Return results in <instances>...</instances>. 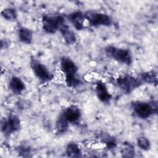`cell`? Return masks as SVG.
<instances>
[{"instance_id": "obj_23", "label": "cell", "mask_w": 158, "mask_h": 158, "mask_svg": "<svg viewBox=\"0 0 158 158\" xmlns=\"http://www.w3.org/2000/svg\"><path fill=\"white\" fill-rule=\"evenodd\" d=\"M18 149H19V153L20 154V155L23 154V156H24V157L30 156L29 154L31 152L30 149L27 146H20V147H19V148Z\"/></svg>"}, {"instance_id": "obj_10", "label": "cell", "mask_w": 158, "mask_h": 158, "mask_svg": "<svg viewBox=\"0 0 158 158\" xmlns=\"http://www.w3.org/2000/svg\"><path fill=\"white\" fill-rule=\"evenodd\" d=\"M60 114L69 124L77 123L81 117V112L80 107L73 104L65 108Z\"/></svg>"}, {"instance_id": "obj_1", "label": "cell", "mask_w": 158, "mask_h": 158, "mask_svg": "<svg viewBox=\"0 0 158 158\" xmlns=\"http://www.w3.org/2000/svg\"><path fill=\"white\" fill-rule=\"evenodd\" d=\"M131 108L138 118L147 119L157 114V104L156 101H144L136 100L131 102Z\"/></svg>"}, {"instance_id": "obj_3", "label": "cell", "mask_w": 158, "mask_h": 158, "mask_svg": "<svg viewBox=\"0 0 158 158\" xmlns=\"http://www.w3.org/2000/svg\"><path fill=\"white\" fill-rule=\"evenodd\" d=\"M65 23V18L60 14H46L41 17L42 28L48 34L52 35L59 31L61 27Z\"/></svg>"}, {"instance_id": "obj_8", "label": "cell", "mask_w": 158, "mask_h": 158, "mask_svg": "<svg viewBox=\"0 0 158 158\" xmlns=\"http://www.w3.org/2000/svg\"><path fill=\"white\" fill-rule=\"evenodd\" d=\"M59 67L65 77L77 75L78 67L76 63L69 57L63 56L60 59Z\"/></svg>"}, {"instance_id": "obj_21", "label": "cell", "mask_w": 158, "mask_h": 158, "mask_svg": "<svg viewBox=\"0 0 158 158\" xmlns=\"http://www.w3.org/2000/svg\"><path fill=\"white\" fill-rule=\"evenodd\" d=\"M65 82L67 86L71 88H75L81 84V81L77 75L65 77Z\"/></svg>"}, {"instance_id": "obj_9", "label": "cell", "mask_w": 158, "mask_h": 158, "mask_svg": "<svg viewBox=\"0 0 158 158\" xmlns=\"http://www.w3.org/2000/svg\"><path fill=\"white\" fill-rule=\"evenodd\" d=\"M95 93L98 99L103 104H109L112 95L109 92L106 84L102 80H98L95 83Z\"/></svg>"}, {"instance_id": "obj_17", "label": "cell", "mask_w": 158, "mask_h": 158, "mask_svg": "<svg viewBox=\"0 0 158 158\" xmlns=\"http://www.w3.org/2000/svg\"><path fill=\"white\" fill-rule=\"evenodd\" d=\"M69 125L70 124L69 123V122L60 113L56 121L55 127L56 130V133L59 135L65 134L67 131Z\"/></svg>"}, {"instance_id": "obj_2", "label": "cell", "mask_w": 158, "mask_h": 158, "mask_svg": "<svg viewBox=\"0 0 158 158\" xmlns=\"http://www.w3.org/2000/svg\"><path fill=\"white\" fill-rule=\"evenodd\" d=\"M107 56L124 65L130 66L133 63V55L130 49L108 45L104 48Z\"/></svg>"}, {"instance_id": "obj_18", "label": "cell", "mask_w": 158, "mask_h": 158, "mask_svg": "<svg viewBox=\"0 0 158 158\" xmlns=\"http://www.w3.org/2000/svg\"><path fill=\"white\" fill-rule=\"evenodd\" d=\"M99 137L101 141L106 145L108 149H112L116 147L117 141L115 138L109 133H102Z\"/></svg>"}, {"instance_id": "obj_24", "label": "cell", "mask_w": 158, "mask_h": 158, "mask_svg": "<svg viewBox=\"0 0 158 158\" xmlns=\"http://www.w3.org/2000/svg\"><path fill=\"white\" fill-rule=\"evenodd\" d=\"M9 46V43L6 39H2L1 40V48L2 50L4 49L7 48Z\"/></svg>"}, {"instance_id": "obj_13", "label": "cell", "mask_w": 158, "mask_h": 158, "mask_svg": "<svg viewBox=\"0 0 158 158\" xmlns=\"http://www.w3.org/2000/svg\"><path fill=\"white\" fill-rule=\"evenodd\" d=\"M63 40L67 44L72 45L76 43L77 38L75 32L69 27L68 24L65 23L59 30Z\"/></svg>"}, {"instance_id": "obj_14", "label": "cell", "mask_w": 158, "mask_h": 158, "mask_svg": "<svg viewBox=\"0 0 158 158\" xmlns=\"http://www.w3.org/2000/svg\"><path fill=\"white\" fill-rule=\"evenodd\" d=\"M17 35L19 41L25 44H30L33 42V31L26 27L21 26L17 30Z\"/></svg>"}, {"instance_id": "obj_5", "label": "cell", "mask_w": 158, "mask_h": 158, "mask_svg": "<svg viewBox=\"0 0 158 158\" xmlns=\"http://www.w3.org/2000/svg\"><path fill=\"white\" fill-rule=\"evenodd\" d=\"M115 83L120 89L127 94L131 93L143 84L139 78L130 74L120 75L115 79Z\"/></svg>"}, {"instance_id": "obj_22", "label": "cell", "mask_w": 158, "mask_h": 158, "mask_svg": "<svg viewBox=\"0 0 158 158\" xmlns=\"http://www.w3.org/2000/svg\"><path fill=\"white\" fill-rule=\"evenodd\" d=\"M121 154L124 157H134L135 149L134 147L129 143L124 144V146L122 149Z\"/></svg>"}, {"instance_id": "obj_4", "label": "cell", "mask_w": 158, "mask_h": 158, "mask_svg": "<svg viewBox=\"0 0 158 158\" xmlns=\"http://www.w3.org/2000/svg\"><path fill=\"white\" fill-rule=\"evenodd\" d=\"M85 20L93 27H110L112 24V19L107 14L95 10H88L84 12Z\"/></svg>"}, {"instance_id": "obj_15", "label": "cell", "mask_w": 158, "mask_h": 158, "mask_svg": "<svg viewBox=\"0 0 158 158\" xmlns=\"http://www.w3.org/2000/svg\"><path fill=\"white\" fill-rule=\"evenodd\" d=\"M139 78L143 83H145L155 86L157 85V74L154 70H149L143 72L141 74Z\"/></svg>"}, {"instance_id": "obj_7", "label": "cell", "mask_w": 158, "mask_h": 158, "mask_svg": "<svg viewBox=\"0 0 158 158\" xmlns=\"http://www.w3.org/2000/svg\"><path fill=\"white\" fill-rule=\"evenodd\" d=\"M21 128V121L15 114H9L1 120V131L6 137H9Z\"/></svg>"}, {"instance_id": "obj_12", "label": "cell", "mask_w": 158, "mask_h": 158, "mask_svg": "<svg viewBox=\"0 0 158 158\" xmlns=\"http://www.w3.org/2000/svg\"><path fill=\"white\" fill-rule=\"evenodd\" d=\"M9 88L13 94L20 95L25 90L26 85L20 78L17 76H13L9 80Z\"/></svg>"}, {"instance_id": "obj_20", "label": "cell", "mask_w": 158, "mask_h": 158, "mask_svg": "<svg viewBox=\"0 0 158 158\" xmlns=\"http://www.w3.org/2000/svg\"><path fill=\"white\" fill-rule=\"evenodd\" d=\"M136 143L138 148L143 151H149L151 148L150 140L145 136H139L136 139Z\"/></svg>"}, {"instance_id": "obj_6", "label": "cell", "mask_w": 158, "mask_h": 158, "mask_svg": "<svg viewBox=\"0 0 158 158\" xmlns=\"http://www.w3.org/2000/svg\"><path fill=\"white\" fill-rule=\"evenodd\" d=\"M30 66L34 75L41 82L47 83L54 79V75L49 70L48 67L35 57L31 58Z\"/></svg>"}, {"instance_id": "obj_11", "label": "cell", "mask_w": 158, "mask_h": 158, "mask_svg": "<svg viewBox=\"0 0 158 158\" xmlns=\"http://www.w3.org/2000/svg\"><path fill=\"white\" fill-rule=\"evenodd\" d=\"M67 19L77 30H81L85 27V17L84 12L80 10H75L69 13L67 15Z\"/></svg>"}, {"instance_id": "obj_19", "label": "cell", "mask_w": 158, "mask_h": 158, "mask_svg": "<svg viewBox=\"0 0 158 158\" xmlns=\"http://www.w3.org/2000/svg\"><path fill=\"white\" fill-rule=\"evenodd\" d=\"M1 15L6 20L13 22L15 21L18 17V14L15 9L13 7H6L1 10Z\"/></svg>"}, {"instance_id": "obj_16", "label": "cell", "mask_w": 158, "mask_h": 158, "mask_svg": "<svg viewBox=\"0 0 158 158\" xmlns=\"http://www.w3.org/2000/svg\"><path fill=\"white\" fill-rule=\"evenodd\" d=\"M65 154L70 157H80L82 156V151L80 146L74 142L69 143L65 148Z\"/></svg>"}]
</instances>
